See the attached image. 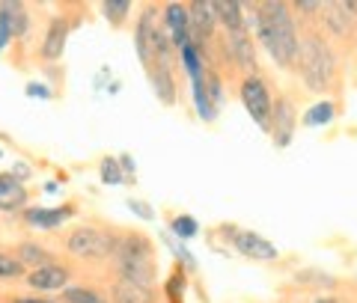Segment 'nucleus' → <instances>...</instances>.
Instances as JSON below:
<instances>
[{
  "label": "nucleus",
  "instance_id": "obj_1",
  "mask_svg": "<svg viewBox=\"0 0 357 303\" xmlns=\"http://www.w3.org/2000/svg\"><path fill=\"white\" fill-rule=\"evenodd\" d=\"M244 6V24L253 30V36L268 51L280 69H292L301 54L298 27L292 18V3L283 0H262V3H241Z\"/></svg>",
  "mask_w": 357,
  "mask_h": 303
},
{
  "label": "nucleus",
  "instance_id": "obj_2",
  "mask_svg": "<svg viewBox=\"0 0 357 303\" xmlns=\"http://www.w3.org/2000/svg\"><path fill=\"white\" fill-rule=\"evenodd\" d=\"M298 65H301V77L310 93H328L331 81L337 75V57L328 48V42L319 36V33H310V36L301 39V54H298Z\"/></svg>",
  "mask_w": 357,
  "mask_h": 303
},
{
  "label": "nucleus",
  "instance_id": "obj_3",
  "mask_svg": "<svg viewBox=\"0 0 357 303\" xmlns=\"http://www.w3.org/2000/svg\"><path fill=\"white\" fill-rule=\"evenodd\" d=\"M66 250L75 259H110L114 256V232H102L96 226H77L66 235Z\"/></svg>",
  "mask_w": 357,
  "mask_h": 303
},
{
  "label": "nucleus",
  "instance_id": "obj_4",
  "mask_svg": "<svg viewBox=\"0 0 357 303\" xmlns=\"http://www.w3.org/2000/svg\"><path fill=\"white\" fill-rule=\"evenodd\" d=\"M238 95H241V104L244 110L250 114V119L259 125L262 131H271V89L262 81L259 75H248L238 86Z\"/></svg>",
  "mask_w": 357,
  "mask_h": 303
},
{
  "label": "nucleus",
  "instance_id": "obj_5",
  "mask_svg": "<svg viewBox=\"0 0 357 303\" xmlns=\"http://www.w3.org/2000/svg\"><path fill=\"white\" fill-rule=\"evenodd\" d=\"M220 232H223V235H229L232 247H236L241 256L253 259V262H277V259H280V250H277V247L268 241V238H262L259 232L238 229V226H223Z\"/></svg>",
  "mask_w": 357,
  "mask_h": 303
},
{
  "label": "nucleus",
  "instance_id": "obj_6",
  "mask_svg": "<svg viewBox=\"0 0 357 303\" xmlns=\"http://www.w3.org/2000/svg\"><path fill=\"white\" fill-rule=\"evenodd\" d=\"M295 122H298V114H295V104L292 98H274L271 104V140L277 149H286L289 143L295 137Z\"/></svg>",
  "mask_w": 357,
  "mask_h": 303
},
{
  "label": "nucleus",
  "instance_id": "obj_7",
  "mask_svg": "<svg viewBox=\"0 0 357 303\" xmlns=\"http://www.w3.org/2000/svg\"><path fill=\"white\" fill-rule=\"evenodd\" d=\"M158 9L155 6H146L140 13V18H137V24H134V51H137V57H140V63L146 65H152V60H155V33H158Z\"/></svg>",
  "mask_w": 357,
  "mask_h": 303
},
{
  "label": "nucleus",
  "instance_id": "obj_8",
  "mask_svg": "<svg viewBox=\"0 0 357 303\" xmlns=\"http://www.w3.org/2000/svg\"><path fill=\"white\" fill-rule=\"evenodd\" d=\"M161 15H164V30L176 51L191 45V15H188V3H164Z\"/></svg>",
  "mask_w": 357,
  "mask_h": 303
},
{
  "label": "nucleus",
  "instance_id": "obj_9",
  "mask_svg": "<svg viewBox=\"0 0 357 303\" xmlns=\"http://www.w3.org/2000/svg\"><path fill=\"white\" fill-rule=\"evenodd\" d=\"M155 247L146 235L140 232H119L114 235V256L110 259H146L152 262Z\"/></svg>",
  "mask_w": 357,
  "mask_h": 303
},
{
  "label": "nucleus",
  "instance_id": "obj_10",
  "mask_svg": "<svg viewBox=\"0 0 357 303\" xmlns=\"http://www.w3.org/2000/svg\"><path fill=\"white\" fill-rule=\"evenodd\" d=\"M114 267L122 283H134L143 288H152L155 279H158V267L146 259H114Z\"/></svg>",
  "mask_w": 357,
  "mask_h": 303
},
{
  "label": "nucleus",
  "instance_id": "obj_11",
  "mask_svg": "<svg viewBox=\"0 0 357 303\" xmlns=\"http://www.w3.org/2000/svg\"><path fill=\"white\" fill-rule=\"evenodd\" d=\"M227 51L229 57L236 60L238 69H244L248 75H256V48H253V36L250 30H238V33H227Z\"/></svg>",
  "mask_w": 357,
  "mask_h": 303
},
{
  "label": "nucleus",
  "instance_id": "obj_12",
  "mask_svg": "<svg viewBox=\"0 0 357 303\" xmlns=\"http://www.w3.org/2000/svg\"><path fill=\"white\" fill-rule=\"evenodd\" d=\"M27 187L18 176L13 173H0V211L13 215V211H24L27 208Z\"/></svg>",
  "mask_w": 357,
  "mask_h": 303
},
{
  "label": "nucleus",
  "instance_id": "obj_13",
  "mask_svg": "<svg viewBox=\"0 0 357 303\" xmlns=\"http://www.w3.org/2000/svg\"><path fill=\"white\" fill-rule=\"evenodd\" d=\"M66 42H69V21L63 15H54L48 21V30H45V39H42V60H60L63 51H66Z\"/></svg>",
  "mask_w": 357,
  "mask_h": 303
},
{
  "label": "nucleus",
  "instance_id": "obj_14",
  "mask_svg": "<svg viewBox=\"0 0 357 303\" xmlns=\"http://www.w3.org/2000/svg\"><path fill=\"white\" fill-rule=\"evenodd\" d=\"M24 283L33 288V291H63L66 283H69V271H66L63 265H45V267H36V271H30Z\"/></svg>",
  "mask_w": 357,
  "mask_h": 303
},
{
  "label": "nucleus",
  "instance_id": "obj_15",
  "mask_svg": "<svg viewBox=\"0 0 357 303\" xmlns=\"http://www.w3.org/2000/svg\"><path fill=\"white\" fill-rule=\"evenodd\" d=\"M75 215V208L72 205H60V208H24V223L33 229H57L63 226L66 220H69Z\"/></svg>",
  "mask_w": 357,
  "mask_h": 303
},
{
  "label": "nucleus",
  "instance_id": "obj_16",
  "mask_svg": "<svg viewBox=\"0 0 357 303\" xmlns=\"http://www.w3.org/2000/svg\"><path fill=\"white\" fill-rule=\"evenodd\" d=\"M146 72H149V84H152V93H155V98H158L164 107H173V104H176V98H178V93H176V77H173V69H167V65L152 63Z\"/></svg>",
  "mask_w": 357,
  "mask_h": 303
},
{
  "label": "nucleus",
  "instance_id": "obj_17",
  "mask_svg": "<svg viewBox=\"0 0 357 303\" xmlns=\"http://www.w3.org/2000/svg\"><path fill=\"white\" fill-rule=\"evenodd\" d=\"M321 21L333 36H349V30L354 24V18L349 15L345 3H321Z\"/></svg>",
  "mask_w": 357,
  "mask_h": 303
},
{
  "label": "nucleus",
  "instance_id": "obj_18",
  "mask_svg": "<svg viewBox=\"0 0 357 303\" xmlns=\"http://www.w3.org/2000/svg\"><path fill=\"white\" fill-rule=\"evenodd\" d=\"M110 303H155V295H152V288L116 279V283L110 286Z\"/></svg>",
  "mask_w": 357,
  "mask_h": 303
},
{
  "label": "nucleus",
  "instance_id": "obj_19",
  "mask_svg": "<svg viewBox=\"0 0 357 303\" xmlns=\"http://www.w3.org/2000/svg\"><path fill=\"white\" fill-rule=\"evenodd\" d=\"M215 13H218V24L227 33L248 30V24H244V6L236 3V0H220V3H215Z\"/></svg>",
  "mask_w": 357,
  "mask_h": 303
},
{
  "label": "nucleus",
  "instance_id": "obj_20",
  "mask_svg": "<svg viewBox=\"0 0 357 303\" xmlns=\"http://www.w3.org/2000/svg\"><path fill=\"white\" fill-rule=\"evenodd\" d=\"M15 256H18L21 265H24V267L30 265L33 271H36V267H45V265H54V253L48 250V247H42L39 241H24V244H18Z\"/></svg>",
  "mask_w": 357,
  "mask_h": 303
},
{
  "label": "nucleus",
  "instance_id": "obj_21",
  "mask_svg": "<svg viewBox=\"0 0 357 303\" xmlns=\"http://www.w3.org/2000/svg\"><path fill=\"white\" fill-rule=\"evenodd\" d=\"M337 119V104L333 101H319V104H312L310 110H307V116H304V125H310V128H325V125H331V122Z\"/></svg>",
  "mask_w": 357,
  "mask_h": 303
},
{
  "label": "nucleus",
  "instance_id": "obj_22",
  "mask_svg": "<svg viewBox=\"0 0 357 303\" xmlns=\"http://www.w3.org/2000/svg\"><path fill=\"white\" fill-rule=\"evenodd\" d=\"M191 95H194V107H197L199 119H203V122H215V119H218V107L211 104V98H208L206 86H203V77H199V81H194Z\"/></svg>",
  "mask_w": 357,
  "mask_h": 303
},
{
  "label": "nucleus",
  "instance_id": "obj_23",
  "mask_svg": "<svg viewBox=\"0 0 357 303\" xmlns=\"http://www.w3.org/2000/svg\"><path fill=\"white\" fill-rule=\"evenodd\" d=\"M98 9H102L105 21H110L114 27H122V24H126V18L131 15V3H128V0H105Z\"/></svg>",
  "mask_w": 357,
  "mask_h": 303
},
{
  "label": "nucleus",
  "instance_id": "obj_24",
  "mask_svg": "<svg viewBox=\"0 0 357 303\" xmlns=\"http://www.w3.org/2000/svg\"><path fill=\"white\" fill-rule=\"evenodd\" d=\"M178 60L185 63V72L191 75V81H199V77L206 75V65H203V54H199L194 45H185L182 51H178Z\"/></svg>",
  "mask_w": 357,
  "mask_h": 303
},
{
  "label": "nucleus",
  "instance_id": "obj_25",
  "mask_svg": "<svg viewBox=\"0 0 357 303\" xmlns=\"http://www.w3.org/2000/svg\"><path fill=\"white\" fill-rule=\"evenodd\" d=\"M63 303H110L105 295H98L93 288L84 286H66L63 288Z\"/></svg>",
  "mask_w": 357,
  "mask_h": 303
},
{
  "label": "nucleus",
  "instance_id": "obj_26",
  "mask_svg": "<svg viewBox=\"0 0 357 303\" xmlns=\"http://www.w3.org/2000/svg\"><path fill=\"white\" fill-rule=\"evenodd\" d=\"M197 232H199V223L191 215H176L170 220V235H173V238H178V241H191Z\"/></svg>",
  "mask_w": 357,
  "mask_h": 303
},
{
  "label": "nucleus",
  "instance_id": "obj_27",
  "mask_svg": "<svg viewBox=\"0 0 357 303\" xmlns=\"http://www.w3.org/2000/svg\"><path fill=\"white\" fill-rule=\"evenodd\" d=\"M98 176H102V182L110 185V187L126 182V173H122V166H119V158H105L102 164H98Z\"/></svg>",
  "mask_w": 357,
  "mask_h": 303
},
{
  "label": "nucleus",
  "instance_id": "obj_28",
  "mask_svg": "<svg viewBox=\"0 0 357 303\" xmlns=\"http://www.w3.org/2000/svg\"><path fill=\"white\" fill-rule=\"evenodd\" d=\"M18 277H24V265L18 262L15 253L0 250V279H18Z\"/></svg>",
  "mask_w": 357,
  "mask_h": 303
},
{
  "label": "nucleus",
  "instance_id": "obj_29",
  "mask_svg": "<svg viewBox=\"0 0 357 303\" xmlns=\"http://www.w3.org/2000/svg\"><path fill=\"white\" fill-rule=\"evenodd\" d=\"M203 86H206V93H208V98H211V104L220 107V101H223V84H220L218 72L206 69V75H203Z\"/></svg>",
  "mask_w": 357,
  "mask_h": 303
},
{
  "label": "nucleus",
  "instance_id": "obj_30",
  "mask_svg": "<svg viewBox=\"0 0 357 303\" xmlns=\"http://www.w3.org/2000/svg\"><path fill=\"white\" fill-rule=\"evenodd\" d=\"M185 286H188V279H185V271L182 267H173V277H170V283H167V295H170L173 303H182V295H185Z\"/></svg>",
  "mask_w": 357,
  "mask_h": 303
},
{
  "label": "nucleus",
  "instance_id": "obj_31",
  "mask_svg": "<svg viewBox=\"0 0 357 303\" xmlns=\"http://www.w3.org/2000/svg\"><path fill=\"white\" fill-rule=\"evenodd\" d=\"M13 21H15V39H24L30 33V15L24 3H13Z\"/></svg>",
  "mask_w": 357,
  "mask_h": 303
},
{
  "label": "nucleus",
  "instance_id": "obj_32",
  "mask_svg": "<svg viewBox=\"0 0 357 303\" xmlns=\"http://www.w3.org/2000/svg\"><path fill=\"white\" fill-rule=\"evenodd\" d=\"M164 241L170 244V250H173V256H176V262H182V265L188 267V271H194V267H197V262L191 259V253H188L182 244H176V241H173V235H164Z\"/></svg>",
  "mask_w": 357,
  "mask_h": 303
},
{
  "label": "nucleus",
  "instance_id": "obj_33",
  "mask_svg": "<svg viewBox=\"0 0 357 303\" xmlns=\"http://www.w3.org/2000/svg\"><path fill=\"white\" fill-rule=\"evenodd\" d=\"M292 13L316 18V15H321V3H316V0H298V3H292Z\"/></svg>",
  "mask_w": 357,
  "mask_h": 303
},
{
  "label": "nucleus",
  "instance_id": "obj_34",
  "mask_svg": "<svg viewBox=\"0 0 357 303\" xmlns=\"http://www.w3.org/2000/svg\"><path fill=\"white\" fill-rule=\"evenodd\" d=\"M128 208H131L140 220H146V223H152V220H155V211L146 205V202H140V199H128Z\"/></svg>",
  "mask_w": 357,
  "mask_h": 303
},
{
  "label": "nucleus",
  "instance_id": "obj_35",
  "mask_svg": "<svg viewBox=\"0 0 357 303\" xmlns=\"http://www.w3.org/2000/svg\"><path fill=\"white\" fill-rule=\"evenodd\" d=\"M27 95L30 98H54V93H51V89L48 86H45V84H27Z\"/></svg>",
  "mask_w": 357,
  "mask_h": 303
},
{
  "label": "nucleus",
  "instance_id": "obj_36",
  "mask_svg": "<svg viewBox=\"0 0 357 303\" xmlns=\"http://www.w3.org/2000/svg\"><path fill=\"white\" fill-rule=\"evenodd\" d=\"M119 166H122V173L134 176V158H131V155H119Z\"/></svg>",
  "mask_w": 357,
  "mask_h": 303
},
{
  "label": "nucleus",
  "instance_id": "obj_37",
  "mask_svg": "<svg viewBox=\"0 0 357 303\" xmlns=\"http://www.w3.org/2000/svg\"><path fill=\"white\" fill-rule=\"evenodd\" d=\"M13 303H60V300H51V297H13Z\"/></svg>",
  "mask_w": 357,
  "mask_h": 303
},
{
  "label": "nucleus",
  "instance_id": "obj_38",
  "mask_svg": "<svg viewBox=\"0 0 357 303\" xmlns=\"http://www.w3.org/2000/svg\"><path fill=\"white\" fill-rule=\"evenodd\" d=\"M312 303H340V300H337V297H316Z\"/></svg>",
  "mask_w": 357,
  "mask_h": 303
}]
</instances>
